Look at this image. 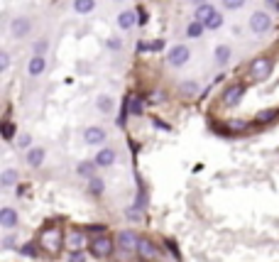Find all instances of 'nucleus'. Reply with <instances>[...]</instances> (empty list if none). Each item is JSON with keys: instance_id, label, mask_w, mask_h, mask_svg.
I'll use <instances>...</instances> for the list:
<instances>
[{"instance_id": "39", "label": "nucleus", "mask_w": 279, "mask_h": 262, "mask_svg": "<svg viewBox=\"0 0 279 262\" xmlns=\"http://www.w3.org/2000/svg\"><path fill=\"white\" fill-rule=\"evenodd\" d=\"M30 142H32V137H30V135H27V132H25V135H20V137H17V145H20V147H30Z\"/></svg>"}, {"instance_id": "30", "label": "nucleus", "mask_w": 279, "mask_h": 262, "mask_svg": "<svg viewBox=\"0 0 279 262\" xmlns=\"http://www.w3.org/2000/svg\"><path fill=\"white\" fill-rule=\"evenodd\" d=\"M130 113L133 115H142V101L140 98H130Z\"/></svg>"}, {"instance_id": "27", "label": "nucleus", "mask_w": 279, "mask_h": 262, "mask_svg": "<svg viewBox=\"0 0 279 262\" xmlns=\"http://www.w3.org/2000/svg\"><path fill=\"white\" fill-rule=\"evenodd\" d=\"M69 248L71 250H81V248H83V235H81V233H71L69 235Z\"/></svg>"}, {"instance_id": "35", "label": "nucleus", "mask_w": 279, "mask_h": 262, "mask_svg": "<svg viewBox=\"0 0 279 262\" xmlns=\"http://www.w3.org/2000/svg\"><path fill=\"white\" fill-rule=\"evenodd\" d=\"M223 5H225L228 10H238V7L245 5V0H223Z\"/></svg>"}, {"instance_id": "17", "label": "nucleus", "mask_w": 279, "mask_h": 262, "mask_svg": "<svg viewBox=\"0 0 279 262\" xmlns=\"http://www.w3.org/2000/svg\"><path fill=\"white\" fill-rule=\"evenodd\" d=\"M44 69H47V62H44V57H32V62L27 66V71L32 74V76H39V74H44Z\"/></svg>"}, {"instance_id": "9", "label": "nucleus", "mask_w": 279, "mask_h": 262, "mask_svg": "<svg viewBox=\"0 0 279 262\" xmlns=\"http://www.w3.org/2000/svg\"><path fill=\"white\" fill-rule=\"evenodd\" d=\"M83 140H86V145H101V142H105V130H103V128H98V125L86 128V132H83Z\"/></svg>"}, {"instance_id": "8", "label": "nucleus", "mask_w": 279, "mask_h": 262, "mask_svg": "<svg viewBox=\"0 0 279 262\" xmlns=\"http://www.w3.org/2000/svg\"><path fill=\"white\" fill-rule=\"evenodd\" d=\"M243 93H245V86H243V83H235V86H230V88L223 93V106H235V103H240Z\"/></svg>"}, {"instance_id": "15", "label": "nucleus", "mask_w": 279, "mask_h": 262, "mask_svg": "<svg viewBox=\"0 0 279 262\" xmlns=\"http://www.w3.org/2000/svg\"><path fill=\"white\" fill-rule=\"evenodd\" d=\"M113 162H115V152H113V150H108V147H105V150H101V152L96 154V164H98V167H110Z\"/></svg>"}, {"instance_id": "25", "label": "nucleus", "mask_w": 279, "mask_h": 262, "mask_svg": "<svg viewBox=\"0 0 279 262\" xmlns=\"http://www.w3.org/2000/svg\"><path fill=\"white\" fill-rule=\"evenodd\" d=\"M277 118V111L275 108H267V111H260L257 115H255V123H270V120H275Z\"/></svg>"}, {"instance_id": "14", "label": "nucleus", "mask_w": 279, "mask_h": 262, "mask_svg": "<svg viewBox=\"0 0 279 262\" xmlns=\"http://www.w3.org/2000/svg\"><path fill=\"white\" fill-rule=\"evenodd\" d=\"M42 162H44V150L42 147H32L27 152V164L37 169V167H42Z\"/></svg>"}, {"instance_id": "26", "label": "nucleus", "mask_w": 279, "mask_h": 262, "mask_svg": "<svg viewBox=\"0 0 279 262\" xmlns=\"http://www.w3.org/2000/svg\"><path fill=\"white\" fill-rule=\"evenodd\" d=\"M220 25H223V15L220 12H213L209 20H206V27L209 30H220Z\"/></svg>"}, {"instance_id": "21", "label": "nucleus", "mask_w": 279, "mask_h": 262, "mask_svg": "<svg viewBox=\"0 0 279 262\" xmlns=\"http://www.w3.org/2000/svg\"><path fill=\"white\" fill-rule=\"evenodd\" d=\"M93 7H96V0H76L73 2V10L81 12V15H88Z\"/></svg>"}, {"instance_id": "36", "label": "nucleus", "mask_w": 279, "mask_h": 262, "mask_svg": "<svg viewBox=\"0 0 279 262\" xmlns=\"http://www.w3.org/2000/svg\"><path fill=\"white\" fill-rule=\"evenodd\" d=\"M69 262H86V255L81 253V250H71L69 255Z\"/></svg>"}, {"instance_id": "5", "label": "nucleus", "mask_w": 279, "mask_h": 262, "mask_svg": "<svg viewBox=\"0 0 279 262\" xmlns=\"http://www.w3.org/2000/svg\"><path fill=\"white\" fill-rule=\"evenodd\" d=\"M138 233H133V230H120L118 233V245H120V250H125V253H133V250H138Z\"/></svg>"}, {"instance_id": "44", "label": "nucleus", "mask_w": 279, "mask_h": 262, "mask_svg": "<svg viewBox=\"0 0 279 262\" xmlns=\"http://www.w3.org/2000/svg\"><path fill=\"white\" fill-rule=\"evenodd\" d=\"M194 2H196V5H201V2H206V0H194Z\"/></svg>"}, {"instance_id": "28", "label": "nucleus", "mask_w": 279, "mask_h": 262, "mask_svg": "<svg viewBox=\"0 0 279 262\" xmlns=\"http://www.w3.org/2000/svg\"><path fill=\"white\" fill-rule=\"evenodd\" d=\"M47 47H49V44H47L44 39H39V42H35V44H32V52H35L37 57H44V52H47Z\"/></svg>"}, {"instance_id": "37", "label": "nucleus", "mask_w": 279, "mask_h": 262, "mask_svg": "<svg viewBox=\"0 0 279 262\" xmlns=\"http://www.w3.org/2000/svg\"><path fill=\"white\" fill-rule=\"evenodd\" d=\"M20 253H22V255H30V258H35V255H37V250H35V245H32V243L22 245V248H20Z\"/></svg>"}, {"instance_id": "40", "label": "nucleus", "mask_w": 279, "mask_h": 262, "mask_svg": "<svg viewBox=\"0 0 279 262\" xmlns=\"http://www.w3.org/2000/svg\"><path fill=\"white\" fill-rule=\"evenodd\" d=\"M152 123H154V128H162V130H172V128H169V125H167V123H164V120H152Z\"/></svg>"}, {"instance_id": "20", "label": "nucleus", "mask_w": 279, "mask_h": 262, "mask_svg": "<svg viewBox=\"0 0 279 262\" xmlns=\"http://www.w3.org/2000/svg\"><path fill=\"white\" fill-rule=\"evenodd\" d=\"M213 12H215V10H213V5H209V2H201V5L196 7V20L206 22V20H209Z\"/></svg>"}, {"instance_id": "43", "label": "nucleus", "mask_w": 279, "mask_h": 262, "mask_svg": "<svg viewBox=\"0 0 279 262\" xmlns=\"http://www.w3.org/2000/svg\"><path fill=\"white\" fill-rule=\"evenodd\" d=\"M243 128H245V120H235L233 123V130H243Z\"/></svg>"}, {"instance_id": "12", "label": "nucleus", "mask_w": 279, "mask_h": 262, "mask_svg": "<svg viewBox=\"0 0 279 262\" xmlns=\"http://www.w3.org/2000/svg\"><path fill=\"white\" fill-rule=\"evenodd\" d=\"M135 22H138V15L133 10H125V12L118 15V27L120 30H130V27H135Z\"/></svg>"}, {"instance_id": "29", "label": "nucleus", "mask_w": 279, "mask_h": 262, "mask_svg": "<svg viewBox=\"0 0 279 262\" xmlns=\"http://www.w3.org/2000/svg\"><path fill=\"white\" fill-rule=\"evenodd\" d=\"M125 216H128L130 221H142V208H140V206H133V208L125 211Z\"/></svg>"}, {"instance_id": "19", "label": "nucleus", "mask_w": 279, "mask_h": 262, "mask_svg": "<svg viewBox=\"0 0 279 262\" xmlns=\"http://www.w3.org/2000/svg\"><path fill=\"white\" fill-rule=\"evenodd\" d=\"M88 191H91L93 196H101V194L105 191V184H103V179H98V177H91V182H88Z\"/></svg>"}, {"instance_id": "1", "label": "nucleus", "mask_w": 279, "mask_h": 262, "mask_svg": "<svg viewBox=\"0 0 279 262\" xmlns=\"http://www.w3.org/2000/svg\"><path fill=\"white\" fill-rule=\"evenodd\" d=\"M39 245H42L47 253L57 255L59 248H62V230H59V228H47V230L39 235Z\"/></svg>"}, {"instance_id": "3", "label": "nucleus", "mask_w": 279, "mask_h": 262, "mask_svg": "<svg viewBox=\"0 0 279 262\" xmlns=\"http://www.w3.org/2000/svg\"><path fill=\"white\" fill-rule=\"evenodd\" d=\"M91 253H93V258H108L113 253V240L101 233L98 238L91 240Z\"/></svg>"}, {"instance_id": "23", "label": "nucleus", "mask_w": 279, "mask_h": 262, "mask_svg": "<svg viewBox=\"0 0 279 262\" xmlns=\"http://www.w3.org/2000/svg\"><path fill=\"white\" fill-rule=\"evenodd\" d=\"M96 106H98V111H103V113H110V111H113V98L103 93V96H98V98H96Z\"/></svg>"}, {"instance_id": "33", "label": "nucleus", "mask_w": 279, "mask_h": 262, "mask_svg": "<svg viewBox=\"0 0 279 262\" xmlns=\"http://www.w3.org/2000/svg\"><path fill=\"white\" fill-rule=\"evenodd\" d=\"M12 135H15V125H12V123H5V125H2V137L10 142V140H12Z\"/></svg>"}, {"instance_id": "41", "label": "nucleus", "mask_w": 279, "mask_h": 262, "mask_svg": "<svg viewBox=\"0 0 279 262\" xmlns=\"http://www.w3.org/2000/svg\"><path fill=\"white\" fill-rule=\"evenodd\" d=\"M91 233H105V225H88Z\"/></svg>"}, {"instance_id": "42", "label": "nucleus", "mask_w": 279, "mask_h": 262, "mask_svg": "<svg viewBox=\"0 0 279 262\" xmlns=\"http://www.w3.org/2000/svg\"><path fill=\"white\" fill-rule=\"evenodd\" d=\"M10 248H15V238H12V235L5 238V250H10Z\"/></svg>"}, {"instance_id": "32", "label": "nucleus", "mask_w": 279, "mask_h": 262, "mask_svg": "<svg viewBox=\"0 0 279 262\" xmlns=\"http://www.w3.org/2000/svg\"><path fill=\"white\" fill-rule=\"evenodd\" d=\"M164 243H167V248H169V253L174 255V260H176V262L181 260V253H179V248H176V243H174V240H164Z\"/></svg>"}, {"instance_id": "13", "label": "nucleus", "mask_w": 279, "mask_h": 262, "mask_svg": "<svg viewBox=\"0 0 279 262\" xmlns=\"http://www.w3.org/2000/svg\"><path fill=\"white\" fill-rule=\"evenodd\" d=\"M199 91H201L199 81H184V83L179 86V93H181L184 98H194V96H199Z\"/></svg>"}, {"instance_id": "10", "label": "nucleus", "mask_w": 279, "mask_h": 262, "mask_svg": "<svg viewBox=\"0 0 279 262\" xmlns=\"http://www.w3.org/2000/svg\"><path fill=\"white\" fill-rule=\"evenodd\" d=\"M30 30H32V25H30V20H27V17H15V20H12V25H10L12 37H25Z\"/></svg>"}, {"instance_id": "24", "label": "nucleus", "mask_w": 279, "mask_h": 262, "mask_svg": "<svg viewBox=\"0 0 279 262\" xmlns=\"http://www.w3.org/2000/svg\"><path fill=\"white\" fill-rule=\"evenodd\" d=\"M96 167H98V164H96V159H93V162H81V164L76 167V174H78V177H91Z\"/></svg>"}, {"instance_id": "11", "label": "nucleus", "mask_w": 279, "mask_h": 262, "mask_svg": "<svg viewBox=\"0 0 279 262\" xmlns=\"http://www.w3.org/2000/svg\"><path fill=\"white\" fill-rule=\"evenodd\" d=\"M0 225L2 228H15L17 225V211L15 208H2L0 211Z\"/></svg>"}, {"instance_id": "4", "label": "nucleus", "mask_w": 279, "mask_h": 262, "mask_svg": "<svg viewBox=\"0 0 279 262\" xmlns=\"http://www.w3.org/2000/svg\"><path fill=\"white\" fill-rule=\"evenodd\" d=\"M270 27H272V17H270L267 12H252V17H250V30H252L255 35H265V32H270Z\"/></svg>"}, {"instance_id": "31", "label": "nucleus", "mask_w": 279, "mask_h": 262, "mask_svg": "<svg viewBox=\"0 0 279 262\" xmlns=\"http://www.w3.org/2000/svg\"><path fill=\"white\" fill-rule=\"evenodd\" d=\"M164 49V39H154V42H147V52H162Z\"/></svg>"}, {"instance_id": "38", "label": "nucleus", "mask_w": 279, "mask_h": 262, "mask_svg": "<svg viewBox=\"0 0 279 262\" xmlns=\"http://www.w3.org/2000/svg\"><path fill=\"white\" fill-rule=\"evenodd\" d=\"M7 66H10V54H7V52H0V69L5 71Z\"/></svg>"}, {"instance_id": "16", "label": "nucleus", "mask_w": 279, "mask_h": 262, "mask_svg": "<svg viewBox=\"0 0 279 262\" xmlns=\"http://www.w3.org/2000/svg\"><path fill=\"white\" fill-rule=\"evenodd\" d=\"M17 182H20V174H17V169H5V172L0 174V184H2L5 189L15 187Z\"/></svg>"}, {"instance_id": "2", "label": "nucleus", "mask_w": 279, "mask_h": 262, "mask_svg": "<svg viewBox=\"0 0 279 262\" xmlns=\"http://www.w3.org/2000/svg\"><path fill=\"white\" fill-rule=\"evenodd\" d=\"M270 74H272V59H267V57L255 59L252 66H250V76H252L255 81H267Z\"/></svg>"}, {"instance_id": "22", "label": "nucleus", "mask_w": 279, "mask_h": 262, "mask_svg": "<svg viewBox=\"0 0 279 262\" xmlns=\"http://www.w3.org/2000/svg\"><path fill=\"white\" fill-rule=\"evenodd\" d=\"M204 30H206V22H201V20H194V22L189 25L186 35H189V37H201V35H204Z\"/></svg>"}, {"instance_id": "18", "label": "nucleus", "mask_w": 279, "mask_h": 262, "mask_svg": "<svg viewBox=\"0 0 279 262\" xmlns=\"http://www.w3.org/2000/svg\"><path fill=\"white\" fill-rule=\"evenodd\" d=\"M215 64H228V59H230V47L228 44H220V47H215Z\"/></svg>"}, {"instance_id": "34", "label": "nucleus", "mask_w": 279, "mask_h": 262, "mask_svg": "<svg viewBox=\"0 0 279 262\" xmlns=\"http://www.w3.org/2000/svg\"><path fill=\"white\" fill-rule=\"evenodd\" d=\"M105 44H108V49H118V52L123 49V39H118V37H110Z\"/></svg>"}, {"instance_id": "7", "label": "nucleus", "mask_w": 279, "mask_h": 262, "mask_svg": "<svg viewBox=\"0 0 279 262\" xmlns=\"http://www.w3.org/2000/svg\"><path fill=\"white\" fill-rule=\"evenodd\" d=\"M138 255L142 260H157V245L152 243V240H147V238H140L138 240Z\"/></svg>"}, {"instance_id": "6", "label": "nucleus", "mask_w": 279, "mask_h": 262, "mask_svg": "<svg viewBox=\"0 0 279 262\" xmlns=\"http://www.w3.org/2000/svg\"><path fill=\"white\" fill-rule=\"evenodd\" d=\"M189 57H191L189 47H184V44H176V47L169 52V64H172V66H184L186 62H189Z\"/></svg>"}]
</instances>
